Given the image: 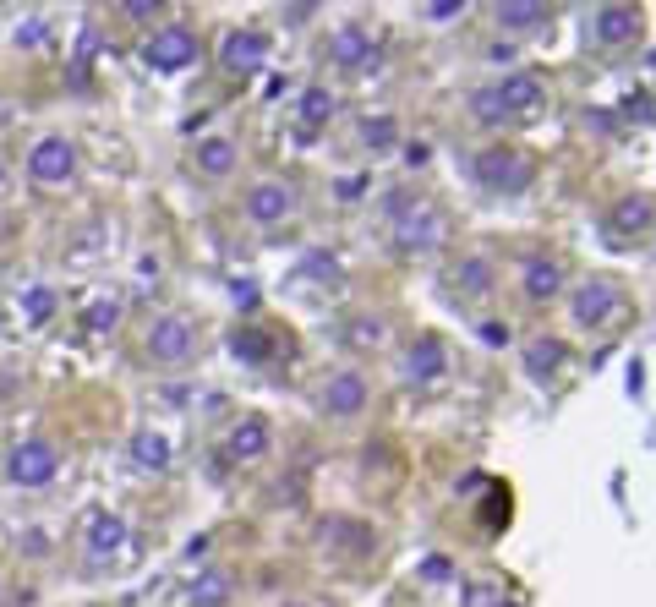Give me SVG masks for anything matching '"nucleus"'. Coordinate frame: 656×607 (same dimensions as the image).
<instances>
[{
  "instance_id": "nucleus-1",
  "label": "nucleus",
  "mask_w": 656,
  "mask_h": 607,
  "mask_svg": "<svg viewBox=\"0 0 656 607\" xmlns=\"http://www.w3.org/2000/svg\"><path fill=\"white\" fill-rule=\"evenodd\" d=\"M389 225H394V241H400V252H438L449 247V219L438 214L432 203H410V197L394 192L389 197Z\"/></svg>"
},
{
  "instance_id": "nucleus-2",
  "label": "nucleus",
  "mask_w": 656,
  "mask_h": 607,
  "mask_svg": "<svg viewBox=\"0 0 656 607\" xmlns=\"http://www.w3.org/2000/svg\"><path fill=\"white\" fill-rule=\"evenodd\" d=\"M197 55H203V44H197V33L186 28V22H164L143 39V66L148 72H186V66H197Z\"/></svg>"
},
{
  "instance_id": "nucleus-3",
  "label": "nucleus",
  "mask_w": 656,
  "mask_h": 607,
  "mask_svg": "<svg viewBox=\"0 0 656 607\" xmlns=\"http://www.w3.org/2000/svg\"><path fill=\"white\" fill-rule=\"evenodd\" d=\"M148 361H159V367H181V361H192V350H197V323L192 318H181V312H164V318L148 323Z\"/></svg>"
},
{
  "instance_id": "nucleus-4",
  "label": "nucleus",
  "mask_w": 656,
  "mask_h": 607,
  "mask_svg": "<svg viewBox=\"0 0 656 607\" xmlns=\"http://www.w3.org/2000/svg\"><path fill=\"white\" fill-rule=\"evenodd\" d=\"M536 175V159L520 154V148H482L476 154V181L487 192H525Z\"/></svg>"
},
{
  "instance_id": "nucleus-5",
  "label": "nucleus",
  "mask_w": 656,
  "mask_h": 607,
  "mask_svg": "<svg viewBox=\"0 0 656 607\" xmlns=\"http://www.w3.org/2000/svg\"><path fill=\"white\" fill-rule=\"evenodd\" d=\"M6 476L17 487H50L61 476V449L50 438H22L17 449L6 454Z\"/></svg>"
},
{
  "instance_id": "nucleus-6",
  "label": "nucleus",
  "mask_w": 656,
  "mask_h": 607,
  "mask_svg": "<svg viewBox=\"0 0 656 607\" xmlns=\"http://www.w3.org/2000/svg\"><path fill=\"white\" fill-rule=\"evenodd\" d=\"M328 61L339 66V72H372L378 66V33L361 28V22H339L334 33H328Z\"/></svg>"
},
{
  "instance_id": "nucleus-7",
  "label": "nucleus",
  "mask_w": 656,
  "mask_h": 607,
  "mask_svg": "<svg viewBox=\"0 0 656 607\" xmlns=\"http://www.w3.org/2000/svg\"><path fill=\"white\" fill-rule=\"evenodd\" d=\"M569 307H574V323H580V329H602V323H613L618 312H624V290H618L607 274H596V279H585V285L574 290Z\"/></svg>"
},
{
  "instance_id": "nucleus-8",
  "label": "nucleus",
  "mask_w": 656,
  "mask_h": 607,
  "mask_svg": "<svg viewBox=\"0 0 656 607\" xmlns=\"http://www.w3.org/2000/svg\"><path fill=\"white\" fill-rule=\"evenodd\" d=\"M28 175L39 186H66L77 175V148L66 143L61 132H50V137H39V143L28 148Z\"/></svg>"
},
{
  "instance_id": "nucleus-9",
  "label": "nucleus",
  "mask_w": 656,
  "mask_h": 607,
  "mask_svg": "<svg viewBox=\"0 0 656 607\" xmlns=\"http://www.w3.org/2000/svg\"><path fill=\"white\" fill-rule=\"evenodd\" d=\"M268 66V33L257 28H230L225 39H219V72L230 77H252Z\"/></svg>"
},
{
  "instance_id": "nucleus-10",
  "label": "nucleus",
  "mask_w": 656,
  "mask_h": 607,
  "mask_svg": "<svg viewBox=\"0 0 656 607\" xmlns=\"http://www.w3.org/2000/svg\"><path fill=\"white\" fill-rule=\"evenodd\" d=\"M492 93H498L509 121H536V115L547 110V83L536 72H509L503 83H492Z\"/></svg>"
},
{
  "instance_id": "nucleus-11",
  "label": "nucleus",
  "mask_w": 656,
  "mask_h": 607,
  "mask_svg": "<svg viewBox=\"0 0 656 607\" xmlns=\"http://www.w3.org/2000/svg\"><path fill=\"white\" fill-rule=\"evenodd\" d=\"M241 214L252 219V225H285L290 214H296V186L290 181H257L252 192H246V203H241Z\"/></svg>"
},
{
  "instance_id": "nucleus-12",
  "label": "nucleus",
  "mask_w": 656,
  "mask_h": 607,
  "mask_svg": "<svg viewBox=\"0 0 656 607\" xmlns=\"http://www.w3.org/2000/svg\"><path fill=\"white\" fill-rule=\"evenodd\" d=\"M121 547H126V515L121 509H93L88 525H82V553H88L93 564H110Z\"/></svg>"
},
{
  "instance_id": "nucleus-13",
  "label": "nucleus",
  "mask_w": 656,
  "mask_h": 607,
  "mask_svg": "<svg viewBox=\"0 0 656 607\" xmlns=\"http://www.w3.org/2000/svg\"><path fill=\"white\" fill-rule=\"evenodd\" d=\"M640 6H596L591 11V39L602 44V50H624V44H635L640 39Z\"/></svg>"
},
{
  "instance_id": "nucleus-14",
  "label": "nucleus",
  "mask_w": 656,
  "mask_h": 607,
  "mask_svg": "<svg viewBox=\"0 0 656 607\" xmlns=\"http://www.w3.org/2000/svg\"><path fill=\"white\" fill-rule=\"evenodd\" d=\"M405 378L416 383V389L443 383L449 378V345H443L438 334H416V345L405 350Z\"/></svg>"
},
{
  "instance_id": "nucleus-15",
  "label": "nucleus",
  "mask_w": 656,
  "mask_h": 607,
  "mask_svg": "<svg viewBox=\"0 0 656 607\" xmlns=\"http://www.w3.org/2000/svg\"><path fill=\"white\" fill-rule=\"evenodd\" d=\"M367 378H361L356 367H345V372H334V378L323 383V411L334 416V422H350V416H361L367 411Z\"/></svg>"
},
{
  "instance_id": "nucleus-16",
  "label": "nucleus",
  "mask_w": 656,
  "mask_h": 607,
  "mask_svg": "<svg viewBox=\"0 0 656 607\" xmlns=\"http://www.w3.org/2000/svg\"><path fill=\"white\" fill-rule=\"evenodd\" d=\"M520 290H525V301H553V296H564V263L553 258V252H531L520 268Z\"/></svg>"
},
{
  "instance_id": "nucleus-17",
  "label": "nucleus",
  "mask_w": 656,
  "mask_h": 607,
  "mask_svg": "<svg viewBox=\"0 0 656 607\" xmlns=\"http://www.w3.org/2000/svg\"><path fill=\"white\" fill-rule=\"evenodd\" d=\"M449 285H454V296H465V301H482L498 290V268H492L487 252H465L460 268L449 274Z\"/></svg>"
},
{
  "instance_id": "nucleus-18",
  "label": "nucleus",
  "mask_w": 656,
  "mask_h": 607,
  "mask_svg": "<svg viewBox=\"0 0 656 607\" xmlns=\"http://www.w3.org/2000/svg\"><path fill=\"white\" fill-rule=\"evenodd\" d=\"M651 225H656V203L646 192H629L607 208V230H613V236H646Z\"/></svg>"
},
{
  "instance_id": "nucleus-19",
  "label": "nucleus",
  "mask_w": 656,
  "mask_h": 607,
  "mask_svg": "<svg viewBox=\"0 0 656 607\" xmlns=\"http://www.w3.org/2000/svg\"><path fill=\"white\" fill-rule=\"evenodd\" d=\"M268 443H274V433H268L263 416H241V422L230 427V438H225V460H263Z\"/></svg>"
},
{
  "instance_id": "nucleus-20",
  "label": "nucleus",
  "mask_w": 656,
  "mask_h": 607,
  "mask_svg": "<svg viewBox=\"0 0 656 607\" xmlns=\"http://www.w3.org/2000/svg\"><path fill=\"white\" fill-rule=\"evenodd\" d=\"M192 165H197V175H208V181H225V175L241 165V148L230 143V137H203L197 154H192Z\"/></svg>"
},
{
  "instance_id": "nucleus-21",
  "label": "nucleus",
  "mask_w": 656,
  "mask_h": 607,
  "mask_svg": "<svg viewBox=\"0 0 656 607\" xmlns=\"http://www.w3.org/2000/svg\"><path fill=\"white\" fill-rule=\"evenodd\" d=\"M230 597H236V575L230 569H203L186 586V607H230Z\"/></svg>"
},
{
  "instance_id": "nucleus-22",
  "label": "nucleus",
  "mask_w": 656,
  "mask_h": 607,
  "mask_svg": "<svg viewBox=\"0 0 656 607\" xmlns=\"http://www.w3.org/2000/svg\"><path fill=\"white\" fill-rule=\"evenodd\" d=\"M492 17H498V28H503V33H520V39H525V33H542L547 22H553V11L536 6V0H503V6L492 11Z\"/></svg>"
},
{
  "instance_id": "nucleus-23",
  "label": "nucleus",
  "mask_w": 656,
  "mask_h": 607,
  "mask_svg": "<svg viewBox=\"0 0 656 607\" xmlns=\"http://www.w3.org/2000/svg\"><path fill=\"white\" fill-rule=\"evenodd\" d=\"M126 454H132V465H137V471H170V460H175L170 438H164V433H154V427H143V433H132V443H126Z\"/></svg>"
},
{
  "instance_id": "nucleus-24",
  "label": "nucleus",
  "mask_w": 656,
  "mask_h": 607,
  "mask_svg": "<svg viewBox=\"0 0 656 607\" xmlns=\"http://www.w3.org/2000/svg\"><path fill=\"white\" fill-rule=\"evenodd\" d=\"M564 356H569V350H564V340H547V334H542V340H531V345H525V372L547 383L558 367H564Z\"/></svg>"
},
{
  "instance_id": "nucleus-25",
  "label": "nucleus",
  "mask_w": 656,
  "mask_h": 607,
  "mask_svg": "<svg viewBox=\"0 0 656 607\" xmlns=\"http://www.w3.org/2000/svg\"><path fill=\"white\" fill-rule=\"evenodd\" d=\"M296 115H301L307 132H318V126L334 121V93H328V88H307V93H301V104H296Z\"/></svg>"
},
{
  "instance_id": "nucleus-26",
  "label": "nucleus",
  "mask_w": 656,
  "mask_h": 607,
  "mask_svg": "<svg viewBox=\"0 0 656 607\" xmlns=\"http://www.w3.org/2000/svg\"><path fill=\"white\" fill-rule=\"evenodd\" d=\"M115 323H121V301H115V296H99V301L82 307V329H88V334H110Z\"/></svg>"
},
{
  "instance_id": "nucleus-27",
  "label": "nucleus",
  "mask_w": 656,
  "mask_h": 607,
  "mask_svg": "<svg viewBox=\"0 0 656 607\" xmlns=\"http://www.w3.org/2000/svg\"><path fill=\"white\" fill-rule=\"evenodd\" d=\"M345 345H350V350L383 345V318H372V312H356V318L345 323Z\"/></svg>"
},
{
  "instance_id": "nucleus-28",
  "label": "nucleus",
  "mask_w": 656,
  "mask_h": 607,
  "mask_svg": "<svg viewBox=\"0 0 656 607\" xmlns=\"http://www.w3.org/2000/svg\"><path fill=\"white\" fill-rule=\"evenodd\" d=\"M55 307H61V301H55L50 285H28V290H22V318H28V323H50Z\"/></svg>"
},
{
  "instance_id": "nucleus-29",
  "label": "nucleus",
  "mask_w": 656,
  "mask_h": 607,
  "mask_svg": "<svg viewBox=\"0 0 656 607\" xmlns=\"http://www.w3.org/2000/svg\"><path fill=\"white\" fill-rule=\"evenodd\" d=\"M230 350H236L241 361H268V350H274V345H268L263 329H236V334H230Z\"/></svg>"
},
{
  "instance_id": "nucleus-30",
  "label": "nucleus",
  "mask_w": 656,
  "mask_h": 607,
  "mask_svg": "<svg viewBox=\"0 0 656 607\" xmlns=\"http://www.w3.org/2000/svg\"><path fill=\"white\" fill-rule=\"evenodd\" d=\"M44 39H50V22H44L39 11H33V17H22V28L11 33V44H17V50H39Z\"/></svg>"
},
{
  "instance_id": "nucleus-31",
  "label": "nucleus",
  "mask_w": 656,
  "mask_h": 607,
  "mask_svg": "<svg viewBox=\"0 0 656 607\" xmlns=\"http://www.w3.org/2000/svg\"><path fill=\"white\" fill-rule=\"evenodd\" d=\"M471 110H476V121H482V126H498V121H509V115H503V104H498V93H492V88H476Z\"/></svg>"
},
{
  "instance_id": "nucleus-32",
  "label": "nucleus",
  "mask_w": 656,
  "mask_h": 607,
  "mask_svg": "<svg viewBox=\"0 0 656 607\" xmlns=\"http://www.w3.org/2000/svg\"><path fill=\"white\" fill-rule=\"evenodd\" d=\"M361 137H367L372 148H389V143H394V121H389V115H378V121L361 126Z\"/></svg>"
},
{
  "instance_id": "nucleus-33",
  "label": "nucleus",
  "mask_w": 656,
  "mask_h": 607,
  "mask_svg": "<svg viewBox=\"0 0 656 607\" xmlns=\"http://www.w3.org/2000/svg\"><path fill=\"white\" fill-rule=\"evenodd\" d=\"M230 301H236L241 312H252L257 307V285H252V279H236V285H230Z\"/></svg>"
},
{
  "instance_id": "nucleus-34",
  "label": "nucleus",
  "mask_w": 656,
  "mask_h": 607,
  "mask_svg": "<svg viewBox=\"0 0 656 607\" xmlns=\"http://www.w3.org/2000/svg\"><path fill=\"white\" fill-rule=\"evenodd\" d=\"M126 17H132V22H154L159 17V0H126Z\"/></svg>"
},
{
  "instance_id": "nucleus-35",
  "label": "nucleus",
  "mask_w": 656,
  "mask_h": 607,
  "mask_svg": "<svg viewBox=\"0 0 656 607\" xmlns=\"http://www.w3.org/2000/svg\"><path fill=\"white\" fill-rule=\"evenodd\" d=\"M427 17H432V22H454V17H465V0H443V6H427Z\"/></svg>"
},
{
  "instance_id": "nucleus-36",
  "label": "nucleus",
  "mask_w": 656,
  "mask_h": 607,
  "mask_svg": "<svg viewBox=\"0 0 656 607\" xmlns=\"http://www.w3.org/2000/svg\"><path fill=\"white\" fill-rule=\"evenodd\" d=\"M482 340L487 345H509V323H482Z\"/></svg>"
},
{
  "instance_id": "nucleus-37",
  "label": "nucleus",
  "mask_w": 656,
  "mask_h": 607,
  "mask_svg": "<svg viewBox=\"0 0 656 607\" xmlns=\"http://www.w3.org/2000/svg\"><path fill=\"white\" fill-rule=\"evenodd\" d=\"M279 17H285V22H312V17H318V6H285Z\"/></svg>"
},
{
  "instance_id": "nucleus-38",
  "label": "nucleus",
  "mask_w": 656,
  "mask_h": 607,
  "mask_svg": "<svg viewBox=\"0 0 656 607\" xmlns=\"http://www.w3.org/2000/svg\"><path fill=\"white\" fill-rule=\"evenodd\" d=\"M0 192H6V165H0Z\"/></svg>"
},
{
  "instance_id": "nucleus-39",
  "label": "nucleus",
  "mask_w": 656,
  "mask_h": 607,
  "mask_svg": "<svg viewBox=\"0 0 656 607\" xmlns=\"http://www.w3.org/2000/svg\"><path fill=\"white\" fill-rule=\"evenodd\" d=\"M285 607H307V602H285Z\"/></svg>"
}]
</instances>
